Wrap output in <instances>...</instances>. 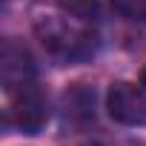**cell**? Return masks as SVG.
<instances>
[{
  "label": "cell",
  "instance_id": "5b68a950",
  "mask_svg": "<svg viewBox=\"0 0 146 146\" xmlns=\"http://www.w3.org/2000/svg\"><path fill=\"white\" fill-rule=\"evenodd\" d=\"M63 109H66V120L72 123H89L95 117V89L78 83L63 95Z\"/></svg>",
  "mask_w": 146,
  "mask_h": 146
},
{
  "label": "cell",
  "instance_id": "52a82bcc",
  "mask_svg": "<svg viewBox=\"0 0 146 146\" xmlns=\"http://www.w3.org/2000/svg\"><path fill=\"white\" fill-rule=\"evenodd\" d=\"M109 3H112V9L120 17L146 23V0H109Z\"/></svg>",
  "mask_w": 146,
  "mask_h": 146
},
{
  "label": "cell",
  "instance_id": "277c9868",
  "mask_svg": "<svg viewBox=\"0 0 146 146\" xmlns=\"http://www.w3.org/2000/svg\"><path fill=\"white\" fill-rule=\"evenodd\" d=\"M106 109L109 117L123 126H146V95L126 80L112 83L106 95Z\"/></svg>",
  "mask_w": 146,
  "mask_h": 146
},
{
  "label": "cell",
  "instance_id": "8992f818",
  "mask_svg": "<svg viewBox=\"0 0 146 146\" xmlns=\"http://www.w3.org/2000/svg\"><path fill=\"white\" fill-rule=\"evenodd\" d=\"M57 6L80 23H95L100 17V3L98 0H57Z\"/></svg>",
  "mask_w": 146,
  "mask_h": 146
},
{
  "label": "cell",
  "instance_id": "3957f363",
  "mask_svg": "<svg viewBox=\"0 0 146 146\" xmlns=\"http://www.w3.org/2000/svg\"><path fill=\"white\" fill-rule=\"evenodd\" d=\"M0 80H3V89L9 95H17L29 86H37L35 83V63H32V54L17 46L15 40H6L3 43V52H0Z\"/></svg>",
  "mask_w": 146,
  "mask_h": 146
},
{
  "label": "cell",
  "instance_id": "6da1fadb",
  "mask_svg": "<svg viewBox=\"0 0 146 146\" xmlns=\"http://www.w3.org/2000/svg\"><path fill=\"white\" fill-rule=\"evenodd\" d=\"M35 32L43 43V49L49 54H54L57 60L66 63H78V60H89L98 52V37L86 29L69 26L57 17H40L35 23Z\"/></svg>",
  "mask_w": 146,
  "mask_h": 146
},
{
  "label": "cell",
  "instance_id": "ba28073f",
  "mask_svg": "<svg viewBox=\"0 0 146 146\" xmlns=\"http://www.w3.org/2000/svg\"><path fill=\"white\" fill-rule=\"evenodd\" d=\"M140 86H143V92H146V69H143V75H140Z\"/></svg>",
  "mask_w": 146,
  "mask_h": 146
},
{
  "label": "cell",
  "instance_id": "7a4b0ae2",
  "mask_svg": "<svg viewBox=\"0 0 146 146\" xmlns=\"http://www.w3.org/2000/svg\"><path fill=\"white\" fill-rule=\"evenodd\" d=\"M46 120H49V106L37 86H29V89L12 95V106L6 109V126H12L23 135H37L46 126Z\"/></svg>",
  "mask_w": 146,
  "mask_h": 146
}]
</instances>
